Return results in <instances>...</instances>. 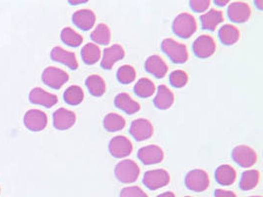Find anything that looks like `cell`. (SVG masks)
Segmentation results:
<instances>
[{"label":"cell","mask_w":263,"mask_h":197,"mask_svg":"<svg viewBox=\"0 0 263 197\" xmlns=\"http://www.w3.org/2000/svg\"><path fill=\"white\" fill-rule=\"evenodd\" d=\"M104 127L108 132H117L125 127L126 122L123 116L118 113L109 112L104 117Z\"/></svg>","instance_id":"cell-26"},{"label":"cell","mask_w":263,"mask_h":197,"mask_svg":"<svg viewBox=\"0 0 263 197\" xmlns=\"http://www.w3.org/2000/svg\"><path fill=\"white\" fill-rule=\"evenodd\" d=\"M72 22L82 31H89L95 26L96 15L92 10L81 9L72 15Z\"/></svg>","instance_id":"cell-17"},{"label":"cell","mask_w":263,"mask_h":197,"mask_svg":"<svg viewBox=\"0 0 263 197\" xmlns=\"http://www.w3.org/2000/svg\"><path fill=\"white\" fill-rule=\"evenodd\" d=\"M115 105L118 109L126 112L127 114H133L140 111V105L127 94L120 93L115 98Z\"/></svg>","instance_id":"cell-21"},{"label":"cell","mask_w":263,"mask_h":197,"mask_svg":"<svg viewBox=\"0 0 263 197\" xmlns=\"http://www.w3.org/2000/svg\"><path fill=\"white\" fill-rule=\"evenodd\" d=\"M101 49L96 44H86L81 50V57L86 64L93 65L101 60Z\"/></svg>","instance_id":"cell-28"},{"label":"cell","mask_w":263,"mask_h":197,"mask_svg":"<svg viewBox=\"0 0 263 197\" xmlns=\"http://www.w3.org/2000/svg\"><path fill=\"white\" fill-rule=\"evenodd\" d=\"M64 102L70 106H78L84 100V92L82 88L77 85H72L66 89L63 94Z\"/></svg>","instance_id":"cell-31"},{"label":"cell","mask_w":263,"mask_h":197,"mask_svg":"<svg viewBox=\"0 0 263 197\" xmlns=\"http://www.w3.org/2000/svg\"><path fill=\"white\" fill-rule=\"evenodd\" d=\"M108 150L111 156L118 159H122L129 156L133 151L132 141L125 136L114 137L108 144Z\"/></svg>","instance_id":"cell-8"},{"label":"cell","mask_w":263,"mask_h":197,"mask_svg":"<svg viewBox=\"0 0 263 197\" xmlns=\"http://www.w3.org/2000/svg\"><path fill=\"white\" fill-rule=\"evenodd\" d=\"M157 197H176L175 196V194L172 192V191H167V192H164V193H162V194H160V195H158Z\"/></svg>","instance_id":"cell-38"},{"label":"cell","mask_w":263,"mask_h":197,"mask_svg":"<svg viewBox=\"0 0 263 197\" xmlns=\"http://www.w3.org/2000/svg\"><path fill=\"white\" fill-rule=\"evenodd\" d=\"M120 197H148V195L139 186H128L120 191Z\"/></svg>","instance_id":"cell-35"},{"label":"cell","mask_w":263,"mask_h":197,"mask_svg":"<svg viewBox=\"0 0 263 197\" xmlns=\"http://www.w3.org/2000/svg\"><path fill=\"white\" fill-rule=\"evenodd\" d=\"M251 15L250 5L246 2L236 1L229 5L228 16L230 20L235 23H245L247 22Z\"/></svg>","instance_id":"cell-13"},{"label":"cell","mask_w":263,"mask_h":197,"mask_svg":"<svg viewBox=\"0 0 263 197\" xmlns=\"http://www.w3.org/2000/svg\"><path fill=\"white\" fill-rule=\"evenodd\" d=\"M175 102L174 93L166 85H160L158 87L157 95L154 98V105L159 110H168Z\"/></svg>","instance_id":"cell-20"},{"label":"cell","mask_w":263,"mask_h":197,"mask_svg":"<svg viewBox=\"0 0 263 197\" xmlns=\"http://www.w3.org/2000/svg\"><path fill=\"white\" fill-rule=\"evenodd\" d=\"M115 173L120 183L132 184L137 181L140 174V169L134 161L126 159L116 166Z\"/></svg>","instance_id":"cell-3"},{"label":"cell","mask_w":263,"mask_h":197,"mask_svg":"<svg viewBox=\"0 0 263 197\" xmlns=\"http://www.w3.org/2000/svg\"><path fill=\"white\" fill-rule=\"evenodd\" d=\"M192 49L198 58H208L215 53V41L209 35H202L194 41Z\"/></svg>","instance_id":"cell-9"},{"label":"cell","mask_w":263,"mask_h":197,"mask_svg":"<svg viewBox=\"0 0 263 197\" xmlns=\"http://www.w3.org/2000/svg\"><path fill=\"white\" fill-rule=\"evenodd\" d=\"M210 184L208 173L201 169H195L187 172L185 176V185L189 189L195 192H201L208 188Z\"/></svg>","instance_id":"cell-5"},{"label":"cell","mask_w":263,"mask_h":197,"mask_svg":"<svg viewBox=\"0 0 263 197\" xmlns=\"http://www.w3.org/2000/svg\"><path fill=\"white\" fill-rule=\"evenodd\" d=\"M232 158L239 167L251 168L257 161L256 152L248 145H239L233 149Z\"/></svg>","instance_id":"cell-6"},{"label":"cell","mask_w":263,"mask_h":197,"mask_svg":"<svg viewBox=\"0 0 263 197\" xmlns=\"http://www.w3.org/2000/svg\"><path fill=\"white\" fill-rule=\"evenodd\" d=\"M162 50L167 57L176 64H183L189 60V51L185 45L175 41L174 38H165L161 44Z\"/></svg>","instance_id":"cell-1"},{"label":"cell","mask_w":263,"mask_h":197,"mask_svg":"<svg viewBox=\"0 0 263 197\" xmlns=\"http://www.w3.org/2000/svg\"><path fill=\"white\" fill-rule=\"evenodd\" d=\"M190 5L194 12H205L208 10L210 6V1L209 0H193L190 2Z\"/></svg>","instance_id":"cell-36"},{"label":"cell","mask_w":263,"mask_h":197,"mask_svg":"<svg viewBox=\"0 0 263 197\" xmlns=\"http://www.w3.org/2000/svg\"><path fill=\"white\" fill-rule=\"evenodd\" d=\"M50 57L54 62H60L72 70H76L78 68V62L74 52L65 50L60 47L53 48L50 52Z\"/></svg>","instance_id":"cell-18"},{"label":"cell","mask_w":263,"mask_h":197,"mask_svg":"<svg viewBox=\"0 0 263 197\" xmlns=\"http://www.w3.org/2000/svg\"><path fill=\"white\" fill-rule=\"evenodd\" d=\"M76 123V114L73 111L60 108L53 113V126L59 130H67Z\"/></svg>","instance_id":"cell-16"},{"label":"cell","mask_w":263,"mask_h":197,"mask_svg":"<svg viewBox=\"0 0 263 197\" xmlns=\"http://www.w3.org/2000/svg\"><path fill=\"white\" fill-rule=\"evenodd\" d=\"M240 37L239 29L234 25H224L219 30V38L222 44L226 46H233L235 45Z\"/></svg>","instance_id":"cell-24"},{"label":"cell","mask_w":263,"mask_h":197,"mask_svg":"<svg viewBox=\"0 0 263 197\" xmlns=\"http://www.w3.org/2000/svg\"><path fill=\"white\" fill-rule=\"evenodd\" d=\"M200 21L204 30L215 31L216 28L224 21V15L220 10L211 9L200 16Z\"/></svg>","instance_id":"cell-22"},{"label":"cell","mask_w":263,"mask_h":197,"mask_svg":"<svg viewBox=\"0 0 263 197\" xmlns=\"http://www.w3.org/2000/svg\"><path fill=\"white\" fill-rule=\"evenodd\" d=\"M118 80L121 84H130L136 79V71L132 65H122L117 72Z\"/></svg>","instance_id":"cell-33"},{"label":"cell","mask_w":263,"mask_h":197,"mask_svg":"<svg viewBox=\"0 0 263 197\" xmlns=\"http://www.w3.org/2000/svg\"><path fill=\"white\" fill-rule=\"evenodd\" d=\"M137 156L144 165H156L161 163L165 158L163 149L158 145H147L145 147L140 148L138 150Z\"/></svg>","instance_id":"cell-12"},{"label":"cell","mask_w":263,"mask_h":197,"mask_svg":"<svg viewBox=\"0 0 263 197\" xmlns=\"http://www.w3.org/2000/svg\"><path fill=\"white\" fill-rule=\"evenodd\" d=\"M170 183V174L166 170L156 169L144 173L143 184L151 190H157Z\"/></svg>","instance_id":"cell-7"},{"label":"cell","mask_w":263,"mask_h":197,"mask_svg":"<svg viewBox=\"0 0 263 197\" xmlns=\"http://www.w3.org/2000/svg\"><path fill=\"white\" fill-rule=\"evenodd\" d=\"M189 82V75L183 70H175L170 75V83L175 88H182Z\"/></svg>","instance_id":"cell-34"},{"label":"cell","mask_w":263,"mask_h":197,"mask_svg":"<svg viewBox=\"0 0 263 197\" xmlns=\"http://www.w3.org/2000/svg\"><path fill=\"white\" fill-rule=\"evenodd\" d=\"M249 197H262V196H249Z\"/></svg>","instance_id":"cell-42"},{"label":"cell","mask_w":263,"mask_h":197,"mask_svg":"<svg viewBox=\"0 0 263 197\" xmlns=\"http://www.w3.org/2000/svg\"><path fill=\"white\" fill-rule=\"evenodd\" d=\"M262 3L263 1H255V5L258 7L259 10H262Z\"/></svg>","instance_id":"cell-40"},{"label":"cell","mask_w":263,"mask_h":197,"mask_svg":"<svg viewBox=\"0 0 263 197\" xmlns=\"http://www.w3.org/2000/svg\"><path fill=\"white\" fill-rule=\"evenodd\" d=\"M86 86L88 88L90 94L94 97H102L106 93L107 89L105 80L97 74L90 75L86 79Z\"/></svg>","instance_id":"cell-25"},{"label":"cell","mask_w":263,"mask_h":197,"mask_svg":"<svg viewBox=\"0 0 263 197\" xmlns=\"http://www.w3.org/2000/svg\"><path fill=\"white\" fill-rule=\"evenodd\" d=\"M91 38L99 45L107 46L110 43L111 33L108 25L101 23L98 25L91 34Z\"/></svg>","instance_id":"cell-30"},{"label":"cell","mask_w":263,"mask_h":197,"mask_svg":"<svg viewBox=\"0 0 263 197\" xmlns=\"http://www.w3.org/2000/svg\"><path fill=\"white\" fill-rule=\"evenodd\" d=\"M156 92L155 84L149 78H141L134 86V93L139 98H150Z\"/></svg>","instance_id":"cell-27"},{"label":"cell","mask_w":263,"mask_h":197,"mask_svg":"<svg viewBox=\"0 0 263 197\" xmlns=\"http://www.w3.org/2000/svg\"><path fill=\"white\" fill-rule=\"evenodd\" d=\"M260 180V172L256 170H248L242 172L239 187L241 190H251L258 185Z\"/></svg>","instance_id":"cell-29"},{"label":"cell","mask_w":263,"mask_h":197,"mask_svg":"<svg viewBox=\"0 0 263 197\" xmlns=\"http://www.w3.org/2000/svg\"><path fill=\"white\" fill-rule=\"evenodd\" d=\"M87 1H69V3H71L72 5H78L80 3H86Z\"/></svg>","instance_id":"cell-41"},{"label":"cell","mask_w":263,"mask_h":197,"mask_svg":"<svg viewBox=\"0 0 263 197\" xmlns=\"http://www.w3.org/2000/svg\"><path fill=\"white\" fill-rule=\"evenodd\" d=\"M60 37L65 45L72 48H77L83 43V37L70 27H66L61 31Z\"/></svg>","instance_id":"cell-32"},{"label":"cell","mask_w":263,"mask_h":197,"mask_svg":"<svg viewBox=\"0 0 263 197\" xmlns=\"http://www.w3.org/2000/svg\"><path fill=\"white\" fill-rule=\"evenodd\" d=\"M215 179L219 185H233L237 179V172L230 165H221L216 170Z\"/></svg>","instance_id":"cell-23"},{"label":"cell","mask_w":263,"mask_h":197,"mask_svg":"<svg viewBox=\"0 0 263 197\" xmlns=\"http://www.w3.org/2000/svg\"><path fill=\"white\" fill-rule=\"evenodd\" d=\"M42 80L49 88L59 90L69 80V75L60 68L50 66L44 70Z\"/></svg>","instance_id":"cell-4"},{"label":"cell","mask_w":263,"mask_h":197,"mask_svg":"<svg viewBox=\"0 0 263 197\" xmlns=\"http://www.w3.org/2000/svg\"><path fill=\"white\" fill-rule=\"evenodd\" d=\"M125 55V51L120 45H112L104 50L103 60L101 62L102 68L109 70L118 62L121 61Z\"/></svg>","instance_id":"cell-14"},{"label":"cell","mask_w":263,"mask_h":197,"mask_svg":"<svg viewBox=\"0 0 263 197\" xmlns=\"http://www.w3.org/2000/svg\"><path fill=\"white\" fill-rule=\"evenodd\" d=\"M215 197H237V195L230 190H224V189H216Z\"/></svg>","instance_id":"cell-37"},{"label":"cell","mask_w":263,"mask_h":197,"mask_svg":"<svg viewBox=\"0 0 263 197\" xmlns=\"http://www.w3.org/2000/svg\"><path fill=\"white\" fill-rule=\"evenodd\" d=\"M215 3L217 5H219V6H225L226 4L229 3V1H218L217 0V1H215Z\"/></svg>","instance_id":"cell-39"},{"label":"cell","mask_w":263,"mask_h":197,"mask_svg":"<svg viewBox=\"0 0 263 197\" xmlns=\"http://www.w3.org/2000/svg\"><path fill=\"white\" fill-rule=\"evenodd\" d=\"M24 124L31 131H42L48 124V116L40 110H30L25 114Z\"/></svg>","instance_id":"cell-11"},{"label":"cell","mask_w":263,"mask_h":197,"mask_svg":"<svg viewBox=\"0 0 263 197\" xmlns=\"http://www.w3.org/2000/svg\"><path fill=\"white\" fill-rule=\"evenodd\" d=\"M185 197H192V196H185Z\"/></svg>","instance_id":"cell-43"},{"label":"cell","mask_w":263,"mask_h":197,"mask_svg":"<svg viewBox=\"0 0 263 197\" xmlns=\"http://www.w3.org/2000/svg\"><path fill=\"white\" fill-rule=\"evenodd\" d=\"M145 69L148 73L154 75L156 78H164L167 73V63L157 54L147 58L145 62Z\"/></svg>","instance_id":"cell-19"},{"label":"cell","mask_w":263,"mask_h":197,"mask_svg":"<svg viewBox=\"0 0 263 197\" xmlns=\"http://www.w3.org/2000/svg\"><path fill=\"white\" fill-rule=\"evenodd\" d=\"M129 132L136 141H145L153 135L154 127L150 121L138 119L132 122Z\"/></svg>","instance_id":"cell-10"},{"label":"cell","mask_w":263,"mask_h":197,"mask_svg":"<svg viewBox=\"0 0 263 197\" xmlns=\"http://www.w3.org/2000/svg\"><path fill=\"white\" fill-rule=\"evenodd\" d=\"M197 30L195 18L190 13H180L173 22L174 33L182 38H189Z\"/></svg>","instance_id":"cell-2"},{"label":"cell","mask_w":263,"mask_h":197,"mask_svg":"<svg viewBox=\"0 0 263 197\" xmlns=\"http://www.w3.org/2000/svg\"><path fill=\"white\" fill-rule=\"evenodd\" d=\"M29 100L34 105L44 106L46 108H51L59 102V98L54 94L46 92L42 88H34L30 92Z\"/></svg>","instance_id":"cell-15"}]
</instances>
